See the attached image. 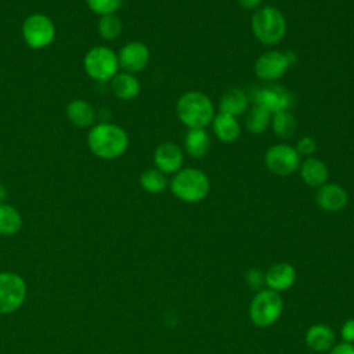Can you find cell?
Here are the masks:
<instances>
[{"mask_svg":"<svg viewBox=\"0 0 354 354\" xmlns=\"http://www.w3.org/2000/svg\"><path fill=\"white\" fill-rule=\"evenodd\" d=\"M295 148L299 155H304V156L310 158L317 149V142L313 137H303L299 140V142Z\"/></svg>","mask_w":354,"mask_h":354,"instance_id":"obj_29","label":"cell"},{"mask_svg":"<svg viewBox=\"0 0 354 354\" xmlns=\"http://www.w3.org/2000/svg\"><path fill=\"white\" fill-rule=\"evenodd\" d=\"M264 281L274 292L288 290L296 281V270L289 263H277L268 268Z\"/></svg>","mask_w":354,"mask_h":354,"instance_id":"obj_15","label":"cell"},{"mask_svg":"<svg viewBox=\"0 0 354 354\" xmlns=\"http://www.w3.org/2000/svg\"><path fill=\"white\" fill-rule=\"evenodd\" d=\"M213 130L216 137L223 142H234L241 134V126L238 119L232 115L220 112L213 118Z\"/></svg>","mask_w":354,"mask_h":354,"instance_id":"obj_20","label":"cell"},{"mask_svg":"<svg viewBox=\"0 0 354 354\" xmlns=\"http://www.w3.org/2000/svg\"><path fill=\"white\" fill-rule=\"evenodd\" d=\"M184 147L191 158H203L210 149L209 134L203 129H189L184 140Z\"/></svg>","mask_w":354,"mask_h":354,"instance_id":"obj_22","label":"cell"},{"mask_svg":"<svg viewBox=\"0 0 354 354\" xmlns=\"http://www.w3.org/2000/svg\"><path fill=\"white\" fill-rule=\"evenodd\" d=\"M317 205L325 212H339L346 207L348 202V194L346 189L335 183H325L318 187L315 194Z\"/></svg>","mask_w":354,"mask_h":354,"instance_id":"obj_14","label":"cell"},{"mask_svg":"<svg viewBox=\"0 0 354 354\" xmlns=\"http://www.w3.org/2000/svg\"><path fill=\"white\" fill-rule=\"evenodd\" d=\"M176 112L188 129H203L214 118L213 102L202 91L184 93L176 104Z\"/></svg>","mask_w":354,"mask_h":354,"instance_id":"obj_2","label":"cell"},{"mask_svg":"<svg viewBox=\"0 0 354 354\" xmlns=\"http://www.w3.org/2000/svg\"><path fill=\"white\" fill-rule=\"evenodd\" d=\"M274 133L281 138H290L296 131V119L290 111H279L271 119Z\"/></svg>","mask_w":354,"mask_h":354,"instance_id":"obj_26","label":"cell"},{"mask_svg":"<svg viewBox=\"0 0 354 354\" xmlns=\"http://www.w3.org/2000/svg\"><path fill=\"white\" fill-rule=\"evenodd\" d=\"M153 163L163 174H174L183 167V151L174 142H163L158 145L153 152Z\"/></svg>","mask_w":354,"mask_h":354,"instance_id":"obj_13","label":"cell"},{"mask_svg":"<svg viewBox=\"0 0 354 354\" xmlns=\"http://www.w3.org/2000/svg\"><path fill=\"white\" fill-rule=\"evenodd\" d=\"M239 3V6L245 10H254L260 6L261 0H236Z\"/></svg>","mask_w":354,"mask_h":354,"instance_id":"obj_33","label":"cell"},{"mask_svg":"<svg viewBox=\"0 0 354 354\" xmlns=\"http://www.w3.org/2000/svg\"><path fill=\"white\" fill-rule=\"evenodd\" d=\"M290 62L285 53L270 50L263 53L254 64L256 76L264 82H274L278 80L285 75Z\"/></svg>","mask_w":354,"mask_h":354,"instance_id":"obj_11","label":"cell"},{"mask_svg":"<svg viewBox=\"0 0 354 354\" xmlns=\"http://www.w3.org/2000/svg\"><path fill=\"white\" fill-rule=\"evenodd\" d=\"M123 0H86V4L90 11L102 17L108 14H116L122 7Z\"/></svg>","mask_w":354,"mask_h":354,"instance_id":"obj_28","label":"cell"},{"mask_svg":"<svg viewBox=\"0 0 354 354\" xmlns=\"http://www.w3.org/2000/svg\"><path fill=\"white\" fill-rule=\"evenodd\" d=\"M25 297V281L14 272H0V314H10L18 310Z\"/></svg>","mask_w":354,"mask_h":354,"instance_id":"obj_9","label":"cell"},{"mask_svg":"<svg viewBox=\"0 0 354 354\" xmlns=\"http://www.w3.org/2000/svg\"><path fill=\"white\" fill-rule=\"evenodd\" d=\"M329 354H354V344H350L346 342L339 343L332 347Z\"/></svg>","mask_w":354,"mask_h":354,"instance_id":"obj_32","label":"cell"},{"mask_svg":"<svg viewBox=\"0 0 354 354\" xmlns=\"http://www.w3.org/2000/svg\"><path fill=\"white\" fill-rule=\"evenodd\" d=\"M6 196H7V191H6V188L0 184V203H4Z\"/></svg>","mask_w":354,"mask_h":354,"instance_id":"obj_34","label":"cell"},{"mask_svg":"<svg viewBox=\"0 0 354 354\" xmlns=\"http://www.w3.org/2000/svg\"><path fill=\"white\" fill-rule=\"evenodd\" d=\"M306 344L318 353H324L333 347L335 343V333L333 330L325 324H317L307 329L304 336Z\"/></svg>","mask_w":354,"mask_h":354,"instance_id":"obj_19","label":"cell"},{"mask_svg":"<svg viewBox=\"0 0 354 354\" xmlns=\"http://www.w3.org/2000/svg\"><path fill=\"white\" fill-rule=\"evenodd\" d=\"M87 147L97 158L112 160L126 152L129 147V136L119 124L101 122L90 127Z\"/></svg>","mask_w":354,"mask_h":354,"instance_id":"obj_1","label":"cell"},{"mask_svg":"<svg viewBox=\"0 0 354 354\" xmlns=\"http://www.w3.org/2000/svg\"><path fill=\"white\" fill-rule=\"evenodd\" d=\"M252 30L260 43L266 46H275L285 37V17L274 7H261L252 17Z\"/></svg>","mask_w":354,"mask_h":354,"instance_id":"obj_4","label":"cell"},{"mask_svg":"<svg viewBox=\"0 0 354 354\" xmlns=\"http://www.w3.org/2000/svg\"><path fill=\"white\" fill-rule=\"evenodd\" d=\"M248 104H249V98L246 93L241 88L234 87L227 90L223 94L220 100V112H224L236 118L245 113V111L248 109Z\"/></svg>","mask_w":354,"mask_h":354,"instance_id":"obj_21","label":"cell"},{"mask_svg":"<svg viewBox=\"0 0 354 354\" xmlns=\"http://www.w3.org/2000/svg\"><path fill=\"white\" fill-rule=\"evenodd\" d=\"M300 177L304 184L310 187H321L328 180V167L326 165L315 158H307L299 166Z\"/></svg>","mask_w":354,"mask_h":354,"instance_id":"obj_18","label":"cell"},{"mask_svg":"<svg viewBox=\"0 0 354 354\" xmlns=\"http://www.w3.org/2000/svg\"><path fill=\"white\" fill-rule=\"evenodd\" d=\"M21 33L25 44L29 48L43 50L54 41L57 29L50 17L41 12H35L24 19Z\"/></svg>","mask_w":354,"mask_h":354,"instance_id":"obj_6","label":"cell"},{"mask_svg":"<svg viewBox=\"0 0 354 354\" xmlns=\"http://www.w3.org/2000/svg\"><path fill=\"white\" fill-rule=\"evenodd\" d=\"M250 98L253 100L254 105L263 106L270 113H277L279 111H289L295 104L293 94L288 91L285 87L278 84L257 87L252 91Z\"/></svg>","mask_w":354,"mask_h":354,"instance_id":"obj_10","label":"cell"},{"mask_svg":"<svg viewBox=\"0 0 354 354\" xmlns=\"http://www.w3.org/2000/svg\"><path fill=\"white\" fill-rule=\"evenodd\" d=\"M83 69L95 82H109L120 69L118 54L106 46H94L83 57Z\"/></svg>","mask_w":354,"mask_h":354,"instance_id":"obj_5","label":"cell"},{"mask_svg":"<svg viewBox=\"0 0 354 354\" xmlns=\"http://www.w3.org/2000/svg\"><path fill=\"white\" fill-rule=\"evenodd\" d=\"M282 307L283 303L278 292L263 289L253 297L249 307V317L254 325L266 328L281 317Z\"/></svg>","mask_w":354,"mask_h":354,"instance_id":"obj_7","label":"cell"},{"mask_svg":"<svg viewBox=\"0 0 354 354\" xmlns=\"http://www.w3.org/2000/svg\"><path fill=\"white\" fill-rule=\"evenodd\" d=\"M123 24L116 14H108L100 17L97 22V32L105 41H112L118 39L122 33Z\"/></svg>","mask_w":354,"mask_h":354,"instance_id":"obj_24","label":"cell"},{"mask_svg":"<svg viewBox=\"0 0 354 354\" xmlns=\"http://www.w3.org/2000/svg\"><path fill=\"white\" fill-rule=\"evenodd\" d=\"M267 169L275 176H289L300 166V155L289 144H275L264 155Z\"/></svg>","mask_w":354,"mask_h":354,"instance_id":"obj_8","label":"cell"},{"mask_svg":"<svg viewBox=\"0 0 354 354\" xmlns=\"http://www.w3.org/2000/svg\"><path fill=\"white\" fill-rule=\"evenodd\" d=\"M271 122V113L263 106L253 105L246 118V129L252 134H261L267 130Z\"/></svg>","mask_w":354,"mask_h":354,"instance_id":"obj_27","label":"cell"},{"mask_svg":"<svg viewBox=\"0 0 354 354\" xmlns=\"http://www.w3.org/2000/svg\"><path fill=\"white\" fill-rule=\"evenodd\" d=\"M68 120L80 129L91 127L95 120V111L93 105L82 98H75L68 102L65 109Z\"/></svg>","mask_w":354,"mask_h":354,"instance_id":"obj_16","label":"cell"},{"mask_svg":"<svg viewBox=\"0 0 354 354\" xmlns=\"http://www.w3.org/2000/svg\"><path fill=\"white\" fill-rule=\"evenodd\" d=\"M171 194L183 202L195 203L206 198L210 189L207 176L195 167H185L174 173L170 183Z\"/></svg>","mask_w":354,"mask_h":354,"instance_id":"obj_3","label":"cell"},{"mask_svg":"<svg viewBox=\"0 0 354 354\" xmlns=\"http://www.w3.org/2000/svg\"><path fill=\"white\" fill-rule=\"evenodd\" d=\"M22 227L19 212L7 203H0V235H15Z\"/></svg>","mask_w":354,"mask_h":354,"instance_id":"obj_23","label":"cell"},{"mask_svg":"<svg viewBox=\"0 0 354 354\" xmlns=\"http://www.w3.org/2000/svg\"><path fill=\"white\" fill-rule=\"evenodd\" d=\"M340 335L346 343L354 344V318H350L343 324L340 329Z\"/></svg>","mask_w":354,"mask_h":354,"instance_id":"obj_31","label":"cell"},{"mask_svg":"<svg viewBox=\"0 0 354 354\" xmlns=\"http://www.w3.org/2000/svg\"><path fill=\"white\" fill-rule=\"evenodd\" d=\"M111 90L116 98L130 101L140 94L141 86L136 75L127 72H118L111 80Z\"/></svg>","mask_w":354,"mask_h":354,"instance_id":"obj_17","label":"cell"},{"mask_svg":"<svg viewBox=\"0 0 354 354\" xmlns=\"http://www.w3.org/2000/svg\"><path fill=\"white\" fill-rule=\"evenodd\" d=\"M140 185L148 194H158L167 187V178L166 174H163L156 167L147 169L140 176Z\"/></svg>","mask_w":354,"mask_h":354,"instance_id":"obj_25","label":"cell"},{"mask_svg":"<svg viewBox=\"0 0 354 354\" xmlns=\"http://www.w3.org/2000/svg\"><path fill=\"white\" fill-rule=\"evenodd\" d=\"M149 48L141 41H129L118 53L119 68L123 72L136 75L149 64Z\"/></svg>","mask_w":354,"mask_h":354,"instance_id":"obj_12","label":"cell"},{"mask_svg":"<svg viewBox=\"0 0 354 354\" xmlns=\"http://www.w3.org/2000/svg\"><path fill=\"white\" fill-rule=\"evenodd\" d=\"M246 281L249 283V286H252L253 289H260L263 283H266L264 281V275L259 271V270H250L246 274Z\"/></svg>","mask_w":354,"mask_h":354,"instance_id":"obj_30","label":"cell"}]
</instances>
